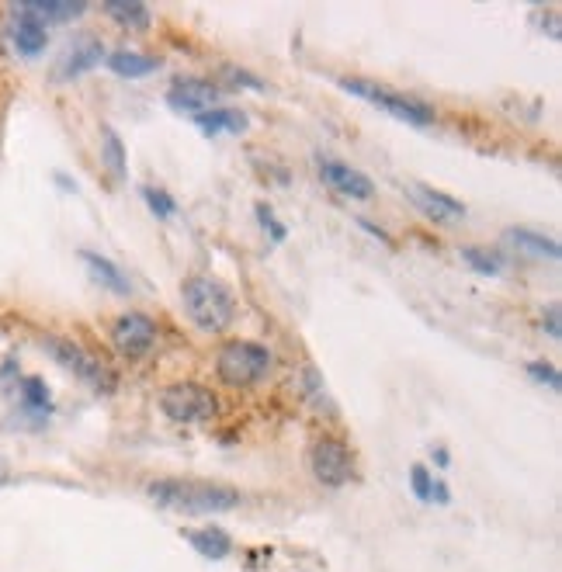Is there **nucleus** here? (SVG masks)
<instances>
[{"instance_id":"1","label":"nucleus","mask_w":562,"mask_h":572,"mask_svg":"<svg viewBox=\"0 0 562 572\" xmlns=\"http://www.w3.org/2000/svg\"><path fill=\"white\" fill-rule=\"evenodd\" d=\"M150 500L164 510H177V514H229L243 503V493L223 482L209 479H157L150 482Z\"/></svg>"},{"instance_id":"2","label":"nucleus","mask_w":562,"mask_h":572,"mask_svg":"<svg viewBox=\"0 0 562 572\" xmlns=\"http://www.w3.org/2000/svg\"><path fill=\"white\" fill-rule=\"evenodd\" d=\"M181 299H184V312L188 319L205 333H223L236 316V302H233V292L216 278H188L181 288Z\"/></svg>"},{"instance_id":"3","label":"nucleus","mask_w":562,"mask_h":572,"mask_svg":"<svg viewBox=\"0 0 562 572\" xmlns=\"http://www.w3.org/2000/svg\"><path fill=\"white\" fill-rule=\"evenodd\" d=\"M271 368V351L254 340H229V344L219 347L216 358V371L226 385L233 389H247V385L261 382Z\"/></svg>"},{"instance_id":"4","label":"nucleus","mask_w":562,"mask_h":572,"mask_svg":"<svg viewBox=\"0 0 562 572\" xmlns=\"http://www.w3.org/2000/svg\"><path fill=\"white\" fill-rule=\"evenodd\" d=\"M337 84L344 87L347 94H354V98L375 104V108H379V111H386V115L399 118V122H410V125H431L434 118H438V111H434L431 104L413 101V98H406V94H396V91H386V87L372 84V80L344 77V80H337Z\"/></svg>"},{"instance_id":"5","label":"nucleus","mask_w":562,"mask_h":572,"mask_svg":"<svg viewBox=\"0 0 562 572\" xmlns=\"http://www.w3.org/2000/svg\"><path fill=\"white\" fill-rule=\"evenodd\" d=\"M42 347H46L49 354H53V361L59 364V368L73 371V375L80 378V382H87L94 392H105V396H112V392L118 389V378L115 371L108 368V364H101L94 354H87L80 344H73V340L66 337H46L42 340Z\"/></svg>"},{"instance_id":"6","label":"nucleus","mask_w":562,"mask_h":572,"mask_svg":"<svg viewBox=\"0 0 562 572\" xmlns=\"http://www.w3.org/2000/svg\"><path fill=\"white\" fill-rule=\"evenodd\" d=\"M160 410L174 423H209L219 413V399L198 382H177L164 389Z\"/></svg>"},{"instance_id":"7","label":"nucleus","mask_w":562,"mask_h":572,"mask_svg":"<svg viewBox=\"0 0 562 572\" xmlns=\"http://www.w3.org/2000/svg\"><path fill=\"white\" fill-rule=\"evenodd\" d=\"M309 468H313L316 482L330 489H340L354 479V458L347 451L344 441H334V437H320L309 451Z\"/></svg>"},{"instance_id":"8","label":"nucleus","mask_w":562,"mask_h":572,"mask_svg":"<svg viewBox=\"0 0 562 572\" xmlns=\"http://www.w3.org/2000/svg\"><path fill=\"white\" fill-rule=\"evenodd\" d=\"M157 323L146 312H122L112 326V344L122 358H143L150 354V347L157 344Z\"/></svg>"},{"instance_id":"9","label":"nucleus","mask_w":562,"mask_h":572,"mask_svg":"<svg viewBox=\"0 0 562 572\" xmlns=\"http://www.w3.org/2000/svg\"><path fill=\"white\" fill-rule=\"evenodd\" d=\"M316 170H320V177L337 191V195L351 198V202H368V198L375 195L372 177L361 174V170L351 167V163L337 160V156H316Z\"/></svg>"},{"instance_id":"10","label":"nucleus","mask_w":562,"mask_h":572,"mask_svg":"<svg viewBox=\"0 0 562 572\" xmlns=\"http://www.w3.org/2000/svg\"><path fill=\"white\" fill-rule=\"evenodd\" d=\"M223 98V87L209 84V80H198V77H181L170 84L167 91V104L174 111H188L191 118L195 115H205V111H212Z\"/></svg>"},{"instance_id":"11","label":"nucleus","mask_w":562,"mask_h":572,"mask_svg":"<svg viewBox=\"0 0 562 572\" xmlns=\"http://www.w3.org/2000/svg\"><path fill=\"white\" fill-rule=\"evenodd\" d=\"M406 198H410L427 219L438 222V226H451L455 219H465V215H469V208L458 202V198H451L438 188H427V184H410V188H406Z\"/></svg>"},{"instance_id":"12","label":"nucleus","mask_w":562,"mask_h":572,"mask_svg":"<svg viewBox=\"0 0 562 572\" xmlns=\"http://www.w3.org/2000/svg\"><path fill=\"white\" fill-rule=\"evenodd\" d=\"M7 35H11V46L21 59H39L49 46V28L42 21L21 14L18 7H11V25H7Z\"/></svg>"},{"instance_id":"13","label":"nucleus","mask_w":562,"mask_h":572,"mask_svg":"<svg viewBox=\"0 0 562 572\" xmlns=\"http://www.w3.org/2000/svg\"><path fill=\"white\" fill-rule=\"evenodd\" d=\"M101 59H105V46H101V39H77L73 46H66L63 56H59L56 77L73 80V77H80V73H91Z\"/></svg>"},{"instance_id":"14","label":"nucleus","mask_w":562,"mask_h":572,"mask_svg":"<svg viewBox=\"0 0 562 572\" xmlns=\"http://www.w3.org/2000/svg\"><path fill=\"white\" fill-rule=\"evenodd\" d=\"M108 70L118 73V77H150V73H157L160 66H164V59L160 56H146V52H136V49H115L112 56H105Z\"/></svg>"},{"instance_id":"15","label":"nucleus","mask_w":562,"mask_h":572,"mask_svg":"<svg viewBox=\"0 0 562 572\" xmlns=\"http://www.w3.org/2000/svg\"><path fill=\"white\" fill-rule=\"evenodd\" d=\"M195 125L209 139H216L219 132H233V136H240V132H247L250 118L243 115L240 108H212V111H205V115H195Z\"/></svg>"},{"instance_id":"16","label":"nucleus","mask_w":562,"mask_h":572,"mask_svg":"<svg viewBox=\"0 0 562 572\" xmlns=\"http://www.w3.org/2000/svg\"><path fill=\"white\" fill-rule=\"evenodd\" d=\"M504 240L510 243V247H517L521 254L528 257H538V260H559L562 250L556 240H549V236L535 233V229H507Z\"/></svg>"},{"instance_id":"17","label":"nucleus","mask_w":562,"mask_h":572,"mask_svg":"<svg viewBox=\"0 0 562 572\" xmlns=\"http://www.w3.org/2000/svg\"><path fill=\"white\" fill-rule=\"evenodd\" d=\"M84 264L91 267V274H94V281L98 285H105L108 292H115V295H129L132 292V285H129V278H125V271L118 264H112L108 257H101V254H94V250H84Z\"/></svg>"},{"instance_id":"18","label":"nucleus","mask_w":562,"mask_h":572,"mask_svg":"<svg viewBox=\"0 0 562 572\" xmlns=\"http://www.w3.org/2000/svg\"><path fill=\"white\" fill-rule=\"evenodd\" d=\"M21 14L42 21V25H53V21H73L87 11V4H59V0H32V4H14Z\"/></svg>"},{"instance_id":"19","label":"nucleus","mask_w":562,"mask_h":572,"mask_svg":"<svg viewBox=\"0 0 562 572\" xmlns=\"http://www.w3.org/2000/svg\"><path fill=\"white\" fill-rule=\"evenodd\" d=\"M105 14H108V18H115L122 28H132V32H146V28L153 25L150 7L139 4V0H108Z\"/></svg>"},{"instance_id":"20","label":"nucleus","mask_w":562,"mask_h":572,"mask_svg":"<svg viewBox=\"0 0 562 572\" xmlns=\"http://www.w3.org/2000/svg\"><path fill=\"white\" fill-rule=\"evenodd\" d=\"M191 548H195L198 555H205V559H226L229 552H233V538L223 531V527H202V531H191L188 534Z\"/></svg>"},{"instance_id":"21","label":"nucleus","mask_w":562,"mask_h":572,"mask_svg":"<svg viewBox=\"0 0 562 572\" xmlns=\"http://www.w3.org/2000/svg\"><path fill=\"white\" fill-rule=\"evenodd\" d=\"M18 392H21V406H25V413L42 416V413L53 410V399H49V389H46L42 378H21Z\"/></svg>"},{"instance_id":"22","label":"nucleus","mask_w":562,"mask_h":572,"mask_svg":"<svg viewBox=\"0 0 562 572\" xmlns=\"http://www.w3.org/2000/svg\"><path fill=\"white\" fill-rule=\"evenodd\" d=\"M101 156H105L112 177L122 181V177H125V146H122V139H118V132L112 129V125H105V129H101Z\"/></svg>"},{"instance_id":"23","label":"nucleus","mask_w":562,"mask_h":572,"mask_svg":"<svg viewBox=\"0 0 562 572\" xmlns=\"http://www.w3.org/2000/svg\"><path fill=\"white\" fill-rule=\"evenodd\" d=\"M462 260L476 274H483V278H497V274L504 271V257L490 254V250H483V247H462Z\"/></svg>"},{"instance_id":"24","label":"nucleus","mask_w":562,"mask_h":572,"mask_svg":"<svg viewBox=\"0 0 562 572\" xmlns=\"http://www.w3.org/2000/svg\"><path fill=\"white\" fill-rule=\"evenodd\" d=\"M143 202L150 205V212L157 215V219H170V215L177 212V202L167 195L164 188H150V184H146V188H143Z\"/></svg>"},{"instance_id":"25","label":"nucleus","mask_w":562,"mask_h":572,"mask_svg":"<svg viewBox=\"0 0 562 572\" xmlns=\"http://www.w3.org/2000/svg\"><path fill=\"white\" fill-rule=\"evenodd\" d=\"M431 486H434V472H427L424 465L410 468V489L420 503H431Z\"/></svg>"},{"instance_id":"26","label":"nucleus","mask_w":562,"mask_h":572,"mask_svg":"<svg viewBox=\"0 0 562 572\" xmlns=\"http://www.w3.org/2000/svg\"><path fill=\"white\" fill-rule=\"evenodd\" d=\"M223 77L229 80V87H247V91H268V84H264L261 77H254V73L240 70V66H223Z\"/></svg>"},{"instance_id":"27","label":"nucleus","mask_w":562,"mask_h":572,"mask_svg":"<svg viewBox=\"0 0 562 572\" xmlns=\"http://www.w3.org/2000/svg\"><path fill=\"white\" fill-rule=\"evenodd\" d=\"M528 375L535 378L538 385H549L552 392H559V389H562V378H559V371L552 368V364H545V361H531V364H528Z\"/></svg>"},{"instance_id":"28","label":"nucleus","mask_w":562,"mask_h":572,"mask_svg":"<svg viewBox=\"0 0 562 572\" xmlns=\"http://www.w3.org/2000/svg\"><path fill=\"white\" fill-rule=\"evenodd\" d=\"M257 219H261V226H264V233H271V240H275V243H281V240H285V226H281V222L275 219V208H271V205H257Z\"/></svg>"},{"instance_id":"29","label":"nucleus","mask_w":562,"mask_h":572,"mask_svg":"<svg viewBox=\"0 0 562 572\" xmlns=\"http://www.w3.org/2000/svg\"><path fill=\"white\" fill-rule=\"evenodd\" d=\"M542 323H545V333H549L552 340H559V337H562V326H559V302H549V309H545Z\"/></svg>"},{"instance_id":"30","label":"nucleus","mask_w":562,"mask_h":572,"mask_svg":"<svg viewBox=\"0 0 562 572\" xmlns=\"http://www.w3.org/2000/svg\"><path fill=\"white\" fill-rule=\"evenodd\" d=\"M431 503H441V507H448L451 503V489L441 479H434V486H431Z\"/></svg>"}]
</instances>
